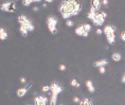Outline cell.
Here are the masks:
<instances>
[{
  "label": "cell",
  "instance_id": "obj_22",
  "mask_svg": "<svg viewBox=\"0 0 125 105\" xmlns=\"http://www.w3.org/2000/svg\"><path fill=\"white\" fill-rule=\"evenodd\" d=\"M15 11H16V3H15V2H12V4H11V8H10V11H9V13H14Z\"/></svg>",
  "mask_w": 125,
  "mask_h": 105
},
{
  "label": "cell",
  "instance_id": "obj_7",
  "mask_svg": "<svg viewBox=\"0 0 125 105\" xmlns=\"http://www.w3.org/2000/svg\"><path fill=\"white\" fill-rule=\"evenodd\" d=\"M47 103H48V98L46 95H38L33 99L34 105H47Z\"/></svg>",
  "mask_w": 125,
  "mask_h": 105
},
{
  "label": "cell",
  "instance_id": "obj_24",
  "mask_svg": "<svg viewBox=\"0 0 125 105\" xmlns=\"http://www.w3.org/2000/svg\"><path fill=\"white\" fill-rule=\"evenodd\" d=\"M66 24H67V26L68 27H73L74 26V22H73V21L72 20H71V19H69V20H66Z\"/></svg>",
  "mask_w": 125,
  "mask_h": 105
},
{
  "label": "cell",
  "instance_id": "obj_4",
  "mask_svg": "<svg viewBox=\"0 0 125 105\" xmlns=\"http://www.w3.org/2000/svg\"><path fill=\"white\" fill-rule=\"evenodd\" d=\"M57 18H56L54 15H50L47 18V26H48V30L49 32L53 34V35H55L56 33H57V29H56V26H57Z\"/></svg>",
  "mask_w": 125,
  "mask_h": 105
},
{
  "label": "cell",
  "instance_id": "obj_18",
  "mask_svg": "<svg viewBox=\"0 0 125 105\" xmlns=\"http://www.w3.org/2000/svg\"><path fill=\"white\" fill-rule=\"evenodd\" d=\"M33 2H39V1H38V0H35V1H34V0H22V2H21V3H22L23 7H29V5L32 4Z\"/></svg>",
  "mask_w": 125,
  "mask_h": 105
},
{
  "label": "cell",
  "instance_id": "obj_25",
  "mask_svg": "<svg viewBox=\"0 0 125 105\" xmlns=\"http://www.w3.org/2000/svg\"><path fill=\"white\" fill-rule=\"evenodd\" d=\"M99 72L101 73V74H104L106 72V67H100L99 68Z\"/></svg>",
  "mask_w": 125,
  "mask_h": 105
},
{
  "label": "cell",
  "instance_id": "obj_20",
  "mask_svg": "<svg viewBox=\"0 0 125 105\" xmlns=\"http://www.w3.org/2000/svg\"><path fill=\"white\" fill-rule=\"evenodd\" d=\"M70 84H71V86H73V87H76V88H79L80 87V83L76 81L75 79H73V80H71V82H70Z\"/></svg>",
  "mask_w": 125,
  "mask_h": 105
},
{
  "label": "cell",
  "instance_id": "obj_27",
  "mask_svg": "<svg viewBox=\"0 0 125 105\" xmlns=\"http://www.w3.org/2000/svg\"><path fill=\"white\" fill-rule=\"evenodd\" d=\"M59 70H61V71H65V70H66V66H65V65H59Z\"/></svg>",
  "mask_w": 125,
  "mask_h": 105
},
{
  "label": "cell",
  "instance_id": "obj_34",
  "mask_svg": "<svg viewBox=\"0 0 125 105\" xmlns=\"http://www.w3.org/2000/svg\"><path fill=\"white\" fill-rule=\"evenodd\" d=\"M122 82H123L124 84H125V73H124V75L122 76Z\"/></svg>",
  "mask_w": 125,
  "mask_h": 105
},
{
  "label": "cell",
  "instance_id": "obj_6",
  "mask_svg": "<svg viewBox=\"0 0 125 105\" xmlns=\"http://www.w3.org/2000/svg\"><path fill=\"white\" fill-rule=\"evenodd\" d=\"M91 21H92V23L94 24V26L100 27V26H103V24H104V22H105V18L103 17L102 13H98Z\"/></svg>",
  "mask_w": 125,
  "mask_h": 105
},
{
  "label": "cell",
  "instance_id": "obj_35",
  "mask_svg": "<svg viewBox=\"0 0 125 105\" xmlns=\"http://www.w3.org/2000/svg\"><path fill=\"white\" fill-rule=\"evenodd\" d=\"M27 105H34V104H27Z\"/></svg>",
  "mask_w": 125,
  "mask_h": 105
},
{
  "label": "cell",
  "instance_id": "obj_28",
  "mask_svg": "<svg viewBox=\"0 0 125 105\" xmlns=\"http://www.w3.org/2000/svg\"><path fill=\"white\" fill-rule=\"evenodd\" d=\"M73 102H75V103H79V104H80L81 99H80V98H77V97H74V98H73Z\"/></svg>",
  "mask_w": 125,
  "mask_h": 105
},
{
  "label": "cell",
  "instance_id": "obj_26",
  "mask_svg": "<svg viewBox=\"0 0 125 105\" xmlns=\"http://www.w3.org/2000/svg\"><path fill=\"white\" fill-rule=\"evenodd\" d=\"M120 38H121V41H122V42H125V31H123V32H121Z\"/></svg>",
  "mask_w": 125,
  "mask_h": 105
},
{
  "label": "cell",
  "instance_id": "obj_23",
  "mask_svg": "<svg viewBox=\"0 0 125 105\" xmlns=\"http://www.w3.org/2000/svg\"><path fill=\"white\" fill-rule=\"evenodd\" d=\"M42 92H48V91H50V86H48V85H45V86H42Z\"/></svg>",
  "mask_w": 125,
  "mask_h": 105
},
{
  "label": "cell",
  "instance_id": "obj_14",
  "mask_svg": "<svg viewBox=\"0 0 125 105\" xmlns=\"http://www.w3.org/2000/svg\"><path fill=\"white\" fill-rule=\"evenodd\" d=\"M111 58L114 62H120L122 60V55H121V53H119V52H114V53L111 54Z\"/></svg>",
  "mask_w": 125,
  "mask_h": 105
},
{
  "label": "cell",
  "instance_id": "obj_16",
  "mask_svg": "<svg viewBox=\"0 0 125 105\" xmlns=\"http://www.w3.org/2000/svg\"><path fill=\"white\" fill-rule=\"evenodd\" d=\"M8 32L7 31H5L3 28H1V29H0V39H1V41H5V39L8 38Z\"/></svg>",
  "mask_w": 125,
  "mask_h": 105
},
{
  "label": "cell",
  "instance_id": "obj_33",
  "mask_svg": "<svg viewBox=\"0 0 125 105\" xmlns=\"http://www.w3.org/2000/svg\"><path fill=\"white\" fill-rule=\"evenodd\" d=\"M38 10H39V8H38V7H34V8H33V11H34V12H37Z\"/></svg>",
  "mask_w": 125,
  "mask_h": 105
},
{
  "label": "cell",
  "instance_id": "obj_36",
  "mask_svg": "<svg viewBox=\"0 0 125 105\" xmlns=\"http://www.w3.org/2000/svg\"><path fill=\"white\" fill-rule=\"evenodd\" d=\"M59 105H62V104H59Z\"/></svg>",
  "mask_w": 125,
  "mask_h": 105
},
{
  "label": "cell",
  "instance_id": "obj_1",
  "mask_svg": "<svg viewBox=\"0 0 125 105\" xmlns=\"http://www.w3.org/2000/svg\"><path fill=\"white\" fill-rule=\"evenodd\" d=\"M82 10V4L75 0H66L58 5V11L65 20H69L72 16H76Z\"/></svg>",
  "mask_w": 125,
  "mask_h": 105
},
{
  "label": "cell",
  "instance_id": "obj_9",
  "mask_svg": "<svg viewBox=\"0 0 125 105\" xmlns=\"http://www.w3.org/2000/svg\"><path fill=\"white\" fill-rule=\"evenodd\" d=\"M74 33H75L77 36H82V37H87V36H88V34H89V33H87L86 31H85L83 24H81V26H79V27H76L75 30H74Z\"/></svg>",
  "mask_w": 125,
  "mask_h": 105
},
{
  "label": "cell",
  "instance_id": "obj_10",
  "mask_svg": "<svg viewBox=\"0 0 125 105\" xmlns=\"http://www.w3.org/2000/svg\"><path fill=\"white\" fill-rule=\"evenodd\" d=\"M107 64H108V60L103 58V60L94 62L92 65H93V67H95V68H100V67H106V66H107Z\"/></svg>",
  "mask_w": 125,
  "mask_h": 105
},
{
  "label": "cell",
  "instance_id": "obj_2",
  "mask_svg": "<svg viewBox=\"0 0 125 105\" xmlns=\"http://www.w3.org/2000/svg\"><path fill=\"white\" fill-rule=\"evenodd\" d=\"M103 32L105 34V37L107 39L109 45H114L115 42V28L112 24H107L104 27Z\"/></svg>",
  "mask_w": 125,
  "mask_h": 105
},
{
  "label": "cell",
  "instance_id": "obj_15",
  "mask_svg": "<svg viewBox=\"0 0 125 105\" xmlns=\"http://www.w3.org/2000/svg\"><path fill=\"white\" fill-rule=\"evenodd\" d=\"M80 105H93V102L91 99H89V98H84L81 100Z\"/></svg>",
  "mask_w": 125,
  "mask_h": 105
},
{
  "label": "cell",
  "instance_id": "obj_5",
  "mask_svg": "<svg viewBox=\"0 0 125 105\" xmlns=\"http://www.w3.org/2000/svg\"><path fill=\"white\" fill-rule=\"evenodd\" d=\"M62 91V87L58 84V83H56V82L51 83V85H50V92H51V97H56V98H57V95L61 94Z\"/></svg>",
  "mask_w": 125,
  "mask_h": 105
},
{
  "label": "cell",
  "instance_id": "obj_17",
  "mask_svg": "<svg viewBox=\"0 0 125 105\" xmlns=\"http://www.w3.org/2000/svg\"><path fill=\"white\" fill-rule=\"evenodd\" d=\"M19 31H20L21 35H22L23 37H27V36H28V33H29V30H28L26 27L20 26V27H19Z\"/></svg>",
  "mask_w": 125,
  "mask_h": 105
},
{
  "label": "cell",
  "instance_id": "obj_3",
  "mask_svg": "<svg viewBox=\"0 0 125 105\" xmlns=\"http://www.w3.org/2000/svg\"><path fill=\"white\" fill-rule=\"evenodd\" d=\"M17 21L20 26L26 27L27 29L29 30V32H33V31L35 30V27H34L33 22L26 16V15H19V16L17 17Z\"/></svg>",
  "mask_w": 125,
  "mask_h": 105
},
{
  "label": "cell",
  "instance_id": "obj_13",
  "mask_svg": "<svg viewBox=\"0 0 125 105\" xmlns=\"http://www.w3.org/2000/svg\"><path fill=\"white\" fill-rule=\"evenodd\" d=\"M85 84H86V87H87V89H88V91L90 92V94H93V92L95 91V88H94V86H93L92 81H90V80H87Z\"/></svg>",
  "mask_w": 125,
  "mask_h": 105
},
{
  "label": "cell",
  "instance_id": "obj_31",
  "mask_svg": "<svg viewBox=\"0 0 125 105\" xmlns=\"http://www.w3.org/2000/svg\"><path fill=\"white\" fill-rule=\"evenodd\" d=\"M101 13H102V15H103V17L104 18L107 17V13H106V12H101Z\"/></svg>",
  "mask_w": 125,
  "mask_h": 105
},
{
  "label": "cell",
  "instance_id": "obj_11",
  "mask_svg": "<svg viewBox=\"0 0 125 105\" xmlns=\"http://www.w3.org/2000/svg\"><path fill=\"white\" fill-rule=\"evenodd\" d=\"M90 7H92L99 13L100 9H101V7H102V1H101V0H92V1H91V5H90Z\"/></svg>",
  "mask_w": 125,
  "mask_h": 105
},
{
  "label": "cell",
  "instance_id": "obj_8",
  "mask_svg": "<svg viewBox=\"0 0 125 105\" xmlns=\"http://www.w3.org/2000/svg\"><path fill=\"white\" fill-rule=\"evenodd\" d=\"M32 83H29L28 84L27 87H22V88H18L17 89V91H16V94H17V97H19V98H23L24 95L27 94V92L28 90H29V88L30 87H32Z\"/></svg>",
  "mask_w": 125,
  "mask_h": 105
},
{
  "label": "cell",
  "instance_id": "obj_19",
  "mask_svg": "<svg viewBox=\"0 0 125 105\" xmlns=\"http://www.w3.org/2000/svg\"><path fill=\"white\" fill-rule=\"evenodd\" d=\"M83 26H84V29H85V31H86L87 33H90V32H91V30H92V27L90 26L89 23H84Z\"/></svg>",
  "mask_w": 125,
  "mask_h": 105
},
{
  "label": "cell",
  "instance_id": "obj_30",
  "mask_svg": "<svg viewBox=\"0 0 125 105\" xmlns=\"http://www.w3.org/2000/svg\"><path fill=\"white\" fill-rule=\"evenodd\" d=\"M20 82L22 83V84H26V83H27V80H26V78H20Z\"/></svg>",
  "mask_w": 125,
  "mask_h": 105
},
{
  "label": "cell",
  "instance_id": "obj_12",
  "mask_svg": "<svg viewBox=\"0 0 125 105\" xmlns=\"http://www.w3.org/2000/svg\"><path fill=\"white\" fill-rule=\"evenodd\" d=\"M11 4H12V2H11V1L3 2V3L0 5V9H1V11H3V12H7V13H9V11H10V8H11Z\"/></svg>",
  "mask_w": 125,
  "mask_h": 105
},
{
  "label": "cell",
  "instance_id": "obj_29",
  "mask_svg": "<svg viewBox=\"0 0 125 105\" xmlns=\"http://www.w3.org/2000/svg\"><path fill=\"white\" fill-rule=\"evenodd\" d=\"M95 32H96V34H98V35H101V34L104 33V32H103V30H101V29H98V30L95 31Z\"/></svg>",
  "mask_w": 125,
  "mask_h": 105
},
{
  "label": "cell",
  "instance_id": "obj_21",
  "mask_svg": "<svg viewBox=\"0 0 125 105\" xmlns=\"http://www.w3.org/2000/svg\"><path fill=\"white\" fill-rule=\"evenodd\" d=\"M56 102H57V98L56 97H51L49 101V105H56Z\"/></svg>",
  "mask_w": 125,
  "mask_h": 105
},
{
  "label": "cell",
  "instance_id": "obj_32",
  "mask_svg": "<svg viewBox=\"0 0 125 105\" xmlns=\"http://www.w3.org/2000/svg\"><path fill=\"white\" fill-rule=\"evenodd\" d=\"M102 3L104 4V5H107V4H108V1H107V0H103V1H102Z\"/></svg>",
  "mask_w": 125,
  "mask_h": 105
}]
</instances>
